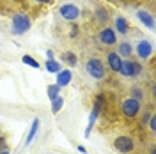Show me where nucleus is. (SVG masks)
<instances>
[{"instance_id": "9b49d317", "label": "nucleus", "mask_w": 156, "mask_h": 154, "mask_svg": "<svg viewBox=\"0 0 156 154\" xmlns=\"http://www.w3.org/2000/svg\"><path fill=\"white\" fill-rule=\"evenodd\" d=\"M136 16H138V19L146 25L147 29H154V19H153V16H151L147 11H138Z\"/></svg>"}, {"instance_id": "9d476101", "label": "nucleus", "mask_w": 156, "mask_h": 154, "mask_svg": "<svg viewBox=\"0 0 156 154\" xmlns=\"http://www.w3.org/2000/svg\"><path fill=\"white\" fill-rule=\"evenodd\" d=\"M71 78H73V73H71L69 69H60V71L57 73V85H58V87L69 85Z\"/></svg>"}, {"instance_id": "4be33fe9", "label": "nucleus", "mask_w": 156, "mask_h": 154, "mask_svg": "<svg viewBox=\"0 0 156 154\" xmlns=\"http://www.w3.org/2000/svg\"><path fill=\"white\" fill-rule=\"evenodd\" d=\"M133 94H135V99H142V92H140L138 89H135V90H133Z\"/></svg>"}, {"instance_id": "aec40b11", "label": "nucleus", "mask_w": 156, "mask_h": 154, "mask_svg": "<svg viewBox=\"0 0 156 154\" xmlns=\"http://www.w3.org/2000/svg\"><path fill=\"white\" fill-rule=\"evenodd\" d=\"M58 89L60 87L55 83V85H50V89H48V96H50V99H53L55 96H58Z\"/></svg>"}, {"instance_id": "a211bd4d", "label": "nucleus", "mask_w": 156, "mask_h": 154, "mask_svg": "<svg viewBox=\"0 0 156 154\" xmlns=\"http://www.w3.org/2000/svg\"><path fill=\"white\" fill-rule=\"evenodd\" d=\"M96 19H98V21H107V19H108L107 9H103V7L96 9Z\"/></svg>"}, {"instance_id": "2eb2a0df", "label": "nucleus", "mask_w": 156, "mask_h": 154, "mask_svg": "<svg viewBox=\"0 0 156 154\" xmlns=\"http://www.w3.org/2000/svg\"><path fill=\"white\" fill-rule=\"evenodd\" d=\"M62 106H64V97L62 96H55L51 99V112H53V114H58Z\"/></svg>"}, {"instance_id": "1a4fd4ad", "label": "nucleus", "mask_w": 156, "mask_h": 154, "mask_svg": "<svg viewBox=\"0 0 156 154\" xmlns=\"http://www.w3.org/2000/svg\"><path fill=\"white\" fill-rule=\"evenodd\" d=\"M107 60H108V66L110 69L114 71V73H119V69H121V64H122V57L115 53V51H110L107 55Z\"/></svg>"}, {"instance_id": "6ab92c4d", "label": "nucleus", "mask_w": 156, "mask_h": 154, "mask_svg": "<svg viewBox=\"0 0 156 154\" xmlns=\"http://www.w3.org/2000/svg\"><path fill=\"white\" fill-rule=\"evenodd\" d=\"M64 62H68L69 66H76V55L75 53H64Z\"/></svg>"}, {"instance_id": "5701e85b", "label": "nucleus", "mask_w": 156, "mask_h": 154, "mask_svg": "<svg viewBox=\"0 0 156 154\" xmlns=\"http://www.w3.org/2000/svg\"><path fill=\"white\" fill-rule=\"evenodd\" d=\"M46 55H48V60H53V51H51V50L46 51Z\"/></svg>"}, {"instance_id": "f3484780", "label": "nucleus", "mask_w": 156, "mask_h": 154, "mask_svg": "<svg viewBox=\"0 0 156 154\" xmlns=\"http://www.w3.org/2000/svg\"><path fill=\"white\" fill-rule=\"evenodd\" d=\"M21 60H23V64H27V66H32V68H36V69L39 68V62H37V60H34L30 55H23Z\"/></svg>"}, {"instance_id": "f03ea898", "label": "nucleus", "mask_w": 156, "mask_h": 154, "mask_svg": "<svg viewBox=\"0 0 156 154\" xmlns=\"http://www.w3.org/2000/svg\"><path fill=\"white\" fill-rule=\"evenodd\" d=\"M29 29H30V19L27 14H16L12 18V34L21 36V34H25Z\"/></svg>"}, {"instance_id": "7ed1b4c3", "label": "nucleus", "mask_w": 156, "mask_h": 154, "mask_svg": "<svg viewBox=\"0 0 156 154\" xmlns=\"http://www.w3.org/2000/svg\"><path fill=\"white\" fill-rule=\"evenodd\" d=\"M140 71H142V68H140V64H136V62H133V60H122V64H121V69H119V73L122 75V76H138L140 75Z\"/></svg>"}, {"instance_id": "0eeeda50", "label": "nucleus", "mask_w": 156, "mask_h": 154, "mask_svg": "<svg viewBox=\"0 0 156 154\" xmlns=\"http://www.w3.org/2000/svg\"><path fill=\"white\" fill-rule=\"evenodd\" d=\"M99 41H101L103 44H107V46L115 44V43H117V34H115V30L110 29V27H105V29L99 32Z\"/></svg>"}, {"instance_id": "423d86ee", "label": "nucleus", "mask_w": 156, "mask_h": 154, "mask_svg": "<svg viewBox=\"0 0 156 154\" xmlns=\"http://www.w3.org/2000/svg\"><path fill=\"white\" fill-rule=\"evenodd\" d=\"M58 14L64 19H68V21H73V19H76L80 16V9H78L76 5H73V4H64L58 9Z\"/></svg>"}, {"instance_id": "f8f14e48", "label": "nucleus", "mask_w": 156, "mask_h": 154, "mask_svg": "<svg viewBox=\"0 0 156 154\" xmlns=\"http://www.w3.org/2000/svg\"><path fill=\"white\" fill-rule=\"evenodd\" d=\"M131 53H133V46H131L129 41L119 43V55L121 57H131Z\"/></svg>"}, {"instance_id": "ddd939ff", "label": "nucleus", "mask_w": 156, "mask_h": 154, "mask_svg": "<svg viewBox=\"0 0 156 154\" xmlns=\"http://www.w3.org/2000/svg\"><path fill=\"white\" fill-rule=\"evenodd\" d=\"M115 29L119 34H128V29H129V25H128V21L122 16H117L115 18Z\"/></svg>"}, {"instance_id": "6e6552de", "label": "nucleus", "mask_w": 156, "mask_h": 154, "mask_svg": "<svg viewBox=\"0 0 156 154\" xmlns=\"http://www.w3.org/2000/svg\"><path fill=\"white\" fill-rule=\"evenodd\" d=\"M151 53H153V46H151V43H149V41L144 39V41H140V43L136 44V55H138L140 58H144V60H146V58L151 57Z\"/></svg>"}, {"instance_id": "39448f33", "label": "nucleus", "mask_w": 156, "mask_h": 154, "mask_svg": "<svg viewBox=\"0 0 156 154\" xmlns=\"http://www.w3.org/2000/svg\"><path fill=\"white\" fill-rule=\"evenodd\" d=\"M138 110H140V103H138V99H135V97H129V99H126L124 103H122V114L126 117H135L136 114H138Z\"/></svg>"}, {"instance_id": "dca6fc26", "label": "nucleus", "mask_w": 156, "mask_h": 154, "mask_svg": "<svg viewBox=\"0 0 156 154\" xmlns=\"http://www.w3.org/2000/svg\"><path fill=\"white\" fill-rule=\"evenodd\" d=\"M46 71H50V73H55V75H57L58 71H60L58 62H55V60H46Z\"/></svg>"}, {"instance_id": "20e7f679", "label": "nucleus", "mask_w": 156, "mask_h": 154, "mask_svg": "<svg viewBox=\"0 0 156 154\" xmlns=\"http://www.w3.org/2000/svg\"><path fill=\"white\" fill-rule=\"evenodd\" d=\"M114 147H115L119 152L128 154L135 149V144H133V140L129 136H117L115 140H114Z\"/></svg>"}, {"instance_id": "f257e3e1", "label": "nucleus", "mask_w": 156, "mask_h": 154, "mask_svg": "<svg viewBox=\"0 0 156 154\" xmlns=\"http://www.w3.org/2000/svg\"><path fill=\"white\" fill-rule=\"evenodd\" d=\"M85 68H87V73L94 78V80H101V78L105 76V64H103L99 58H96V57L89 58Z\"/></svg>"}, {"instance_id": "4468645a", "label": "nucleus", "mask_w": 156, "mask_h": 154, "mask_svg": "<svg viewBox=\"0 0 156 154\" xmlns=\"http://www.w3.org/2000/svg\"><path fill=\"white\" fill-rule=\"evenodd\" d=\"M37 129H39V119H34V121H32V128H30L29 135H27V142H25L27 145H30V142L34 140V136H36V133H37Z\"/></svg>"}, {"instance_id": "412c9836", "label": "nucleus", "mask_w": 156, "mask_h": 154, "mask_svg": "<svg viewBox=\"0 0 156 154\" xmlns=\"http://www.w3.org/2000/svg\"><path fill=\"white\" fill-rule=\"evenodd\" d=\"M149 129H151V131L156 129V117L154 115H151V119H149Z\"/></svg>"}, {"instance_id": "393cba45", "label": "nucleus", "mask_w": 156, "mask_h": 154, "mask_svg": "<svg viewBox=\"0 0 156 154\" xmlns=\"http://www.w3.org/2000/svg\"><path fill=\"white\" fill-rule=\"evenodd\" d=\"M0 154H9V152H7V151H2V152H0Z\"/></svg>"}, {"instance_id": "b1692460", "label": "nucleus", "mask_w": 156, "mask_h": 154, "mask_svg": "<svg viewBox=\"0 0 156 154\" xmlns=\"http://www.w3.org/2000/svg\"><path fill=\"white\" fill-rule=\"evenodd\" d=\"M36 2H41V4H48L50 0H36Z\"/></svg>"}]
</instances>
